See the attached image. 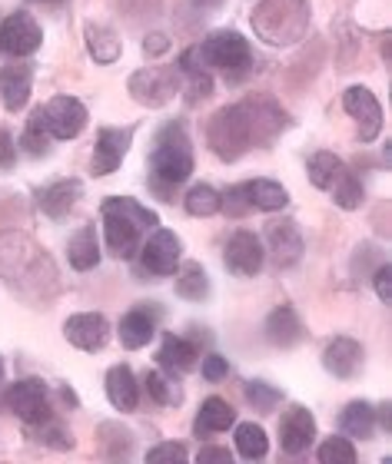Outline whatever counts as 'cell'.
<instances>
[{
    "instance_id": "cell-33",
    "label": "cell",
    "mask_w": 392,
    "mask_h": 464,
    "mask_svg": "<svg viewBox=\"0 0 392 464\" xmlns=\"http://www.w3.org/2000/svg\"><path fill=\"white\" fill-rule=\"evenodd\" d=\"M333 199L336 206H343V209H359L363 206V183L356 179V173H349L343 166V173L336 176V183H333Z\"/></svg>"
},
{
    "instance_id": "cell-17",
    "label": "cell",
    "mask_w": 392,
    "mask_h": 464,
    "mask_svg": "<svg viewBox=\"0 0 392 464\" xmlns=\"http://www.w3.org/2000/svg\"><path fill=\"white\" fill-rule=\"evenodd\" d=\"M30 90H34V67L30 63H7L0 70V103L10 113L27 107Z\"/></svg>"
},
{
    "instance_id": "cell-41",
    "label": "cell",
    "mask_w": 392,
    "mask_h": 464,
    "mask_svg": "<svg viewBox=\"0 0 392 464\" xmlns=\"http://www.w3.org/2000/svg\"><path fill=\"white\" fill-rule=\"evenodd\" d=\"M220 209H226L230 216H243L250 213L253 206H250V199H246V186H233L226 196H220Z\"/></svg>"
},
{
    "instance_id": "cell-30",
    "label": "cell",
    "mask_w": 392,
    "mask_h": 464,
    "mask_svg": "<svg viewBox=\"0 0 392 464\" xmlns=\"http://www.w3.org/2000/svg\"><path fill=\"white\" fill-rule=\"evenodd\" d=\"M87 50L97 63H117L120 60V40L110 27H97V24H90L87 27Z\"/></svg>"
},
{
    "instance_id": "cell-3",
    "label": "cell",
    "mask_w": 392,
    "mask_h": 464,
    "mask_svg": "<svg viewBox=\"0 0 392 464\" xmlns=\"http://www.w3.org/2000/svg\"><path fill=\"white\" fill-rule=\"evenodd\" d=\"M100 216H103V239L117 259H133L140 249V232L160 226V216L130 196L107 199L100 206Z\"/></svg>"
},
{
    "instance_id": "cell-18",
    "label": "cell",
    "mask_w": 392,
    "mask_h": 464,
    "mask_svg": "<svg viewBox=\"0 0 392 464\" xmlns=\"http://www.w3.org/2000/svg\"><path fill=\"white\" fill-rule=\"evenodd\" d=\"M130 140H133V130H100L97 146H93V173L110 176L123 163V156L130 150Z\"/></svg>"
},
{
    "instance_id": "cell-34",
    "label": "cell",
    "mask_w": 392,
    "mask_h": 464,
    "mask_svg": "<svg viewBox=\"0 0 392 464\" xmlns=\"http://www.w3.org/2000/svg\"><path fill=\"white\" fill-rule=\"evenodd\" d=\"M147 392H150V398H153L157 405L173 408V405H180V401H183V388H180L170 375H163V372H150V375H147Z\"/></svg>"
},
{
    "instance_id": "cell-39",
    "label": "cell",
    "mask_w": 392,
    "mask_h": 464,
    "mask_svg": "<svg viewBox=\"0 0 392 464\" xmlns=\"http://www.w3.org/2000/svg\"><path fill=\"white\" fill-rule=\"evenodd\" d=\"M180 73L187 77L190 100H206L210 93H213V80H210V73H206V70H180Z\"/></svg>"
},
{
    "instance_id": "cell-20",
    "label": "cell",
    "mask_w": 392,
    "mask_h": 464,
    "mask_svg": "<svg viewBox=\"0 0 392 464\" xmlns=\"http://www.w3.org/2000/svg\"><path fill=\"white\" fill-rule=\"evenodd\" d=\"M266 339L273 342L276 348H293L296 342L303 339V322H299L293 305H279L276 312H270V319H266Z\"/></svg>"
},
{
    "instance_id": "cell-38",
    "label": "cell",
    "mask_w": 392,
    "mask_h": 464,
    "mask_svg": "<svg viewBox=\"0 0 392 464\" xmlns=\"http://www.w3.org/2000/svg\"><path fill=\"white\" fill-rule=\"evenodd\" d=\"M47 140H50V133H47V126H44V120H40V110H34L20 146H24L30 156H40V153H47Z\"/></svg>"
},
{
    "instance_id": "cell-28",
    "label": "cell",
    "mask_w": 392,
    "mask_h": 464,
    "mask_svg": "<svg viewBox=\"0 0 392 464\" xmlns=\"http://www.w3.org/2000/svg\"><path fill=\"white\" fill-rule=\"evenodd\" d=\"M157 358H160V365L167 368V372H190V368L196 365L200 352H196V345H190L187 339H177V335H170V339L160 345Z\"/></svg>"
},
{
    "instance_id": "cell-2",
    "label": "cell",
    "mask_w": 392,
    "mask_h": 464,
    "mask_svg": "<svg viewBox=\"0 0 392 464\" xmlns=\"http://www.w3.org/2000/svg\"><path fill=\"white\" fill-rule=\"evenodd\" d=\"M0 276L30 305H44L60 289L57 269H54L50 256L24 232L0 236Z\"/></svg>"
},
{
    "instance_id": "cell-45",
    "label": "cell",
    "mask_w": 392,
    "mask_h": 464,
    "mask_svg": "<svg viewBox=\"0 0 392 464\" xmlns=\"http://www.w3.org/2000/svg\"><path fill=\"white\" fill-rule=\"evenodd\" d=\"M213 461L230 464L233 458H230V451H226V448H203V451H200V464H213Z\"/></svg>"
},
{
    "instance_id": "cell-16",
    "label": "cell",
    "mask_w": 392,
    "mask_h": 464,
    "mask_svg": "<svg viewBox=\"0 0 392 464\" xmlns=\"http://www.w3.org/2000/svg\"><path fill=\"white\" fill-rule=\"evenodd\" d=\"M316 438V418L303 405H293L279 421V445L286 455H303Z\"/></svg>"
},
{
    "instance_id": "cell-46",
    "label": "cell",
    "mask_w": 392,
    "mask_h": 464,
    "mask_svg": "<svg viewBox=\"0 0 392 464\" xmlns=\"http://www.w3.org/2000/svg\"><path fill=\"white\" fill-rule=\"evenodd\" d=\"M167 47H170V44H167V37H163V34H153V37H147V44H143V50H147V53H163Z\"/></svg>"
},
{
    "instance_id": "cell-10",
    "label": "cell",
    "mask_w": 392,
    "mask_h": 464,
    "mask_svg": "<svg viewBox=\"0 0 392 464\" xmlns=\"http://www.w3.org/2000/svg\"><path fill=\"white\" fill-rule=\"evenodd\" d=\"M263 259H266V252H263L260 236H256V232H246V229L233 232L223 249L226 269L233 272V276H240V279L256 276V272L263 269Z\"/></svg>"
},
{
    "instance_id": "cell-19",
    "label": "cell",
    "mask_w": 392,
    "mask_h": 464,
    "mask_svg": "<svg viewBox=\"0 0 392 464\" xmlns=\"http://www.w3.org/2000/svg\"><path fill=\"white\" fill-rule=\"evenodd\" d=\"M323 365H326V372L336 378H353L356 372L363 368V345H359L356 339L339 335V339H333L329 345H326Z\"/></svg>"
},
{
    "instance_id": "cell-27",
    "label": "cell",
    "mask_w": 392,
    "mask_h": 464,
    "mask_svg": "<svg viewBox=\"0 0 392 464\" xmlns=\"http://www.w3.org/2000/svg\"><path fill=\"white\" fill-rule=\"evenodd\" d=\"M339 428L346 438H373L376 431V408L366 401H349L346 411L339 415Z\"/></svg>"
},
{
    "instance_id": "cell-32",
    "label": "cell",
    "mask_w": 392,
    "mask_h": 464,
    "mask_svg": "<svg viewBox=\"0 0 392 464\" xmlns=\"http://www.w3.org/2000/svg\"><path fill=\"white\" fill-rule=\"evenodd\" d=\"M236 451H240V458H246V461H260V458H266V451H270V438H266L263 428L253 425V421L236 425Z\"/></svg>"
},
{
    "instance_id": "cell-22",
    "label": "cell",
    "mask_w": 392,
    "mask_h": 464,
    "mask_svg": "<svg viewBox=\"0 0 392 464\" xmlns=\"http://www.w3.org/2000/svg\"><path fill=\"white\" fill-rule=\"evenodd\" d=\"M80 193H83V186L77 179H60V183L47 186L44 193H40V209L50 216V219H64V216L77 206Z\"/></svg>"
},
{
    "instance_id": "cell-40",
    "label": "cell",
    "mask_w": 392,
    "mask_h": 464,
    "mask_svg": "<svg viewBox=\"0 0 392 464\" xmlns=\"http://www.w3.org/2000/svg\"><path fill=\"white\" fill-rule=\"evenodd\" d=\"M147 461L150 464H183V461H187V448L167 441V445L150 448V451H147Z\"/></svg>"
},
{
    "instance_id": "cell-25",
    "label": "cell",
    "mask_w": 392,
    "mask_h": 464,
    "mask_svg": "<svg viewBox=\"0 0 392 464\" xmlns=\"http://www.w3.org/2000/svg\"><path fill=\"white\" fill-rule=\"evenodd\" d=\"M120 342H123V348H130V352H137V348L150 345V339L157 335V325H153V319H150L147 312H127L123 319H120Z\"/></svg>"
},
{
    "instance_id": "cell-49",
    "label": "cell",
    "mask_w": 392,
    "mask_h": 464,
    "mask_svg": "<svg viewBox=\"0 0 392 464\" xmlns=\"http://www.w3.org/2000/svg\"><path fill=\"white\" fill-rule=\"evenodd\" d=\"M44 4H57V0H44Z\"/></svg>"
},
{
    "instance_id": "cell-36",
    "label": "cell",
    "mask_w": 392,
    "mask_h": 464,
    "mask_svg": "<svg viewBox=\"0 0 392 464\" xmlns=\"http://www.w3.org/2000/svg\"><path fill=\"white\" fill-rule=\"evenodd\" d=\"M319 461L323 464H356V448L349 438H329L319 445Z\"/></svg>"
},
{
    "instance_id": "cell-24",
    "label": "cell",
    "mask_w": 392,
    "mask_h": 464,
    "mask_svg": "<svg viewBox=\"0 0 392 464\" xmlns=\"http://www.w3.org/2000/svg\"><path fill=\"white\" fill-rule=\"evenodd\" d=\"M67 259L77 272H90L100 262V246H97V229L83 226L80 232H74L67 242Z\"/></svg>"
},
{
    "instance_id": "cell-42",
    "label": "cell",
    "mask_w": 392,
    "mask_h": 464,
    "mask_svg": "<svg viewBox=\"0 0 392 464\" xmlns=\"http://www.w3.org/2000/svg\"><path fill=\"white\" fill-rule=\"evenodd\" d=\"M373 285H376V295H379V299L389 305V302H392V266H389V262H383V266L376 269Z\"/></svg>"
},
{
    "instance_id": "cell-15",
    "label": "cell",
    "mask_w": 392,
    "mask_h": 464,
    "mask_svg": "<svg viewBox=\"0 0 392 464\" xmlns=\"http://www.w3.org/2000/svg\"><path fill=\"white\" fill-rule=\"evenodd\" d=\"M266 239H270V252L279 269H289L303 256V232L293 219H276L266 226Z\"/></svg>"
},
{
    "instance_id": "cell-26",
    "label": "cell",
    "mask_w": 392,
    "mask_h": 464,
    "mask_svg": "<svg viewBox=\"0 0 392 464\" xmlns=\"http://www.w3.org/2000/svg\"><path fill=\"white\" fill-rule=\"evenodd\" d=\"M243 186H246V199H250L253 209L276 213V209H283L289 203V193L279 183H273V179H253V183H243Z\"/></svg>"
},
{
    "instance_id": "cell-14",
    "label": "cell",
    "mask_w": 392,
    "mask_h": 464,
    "mask_svg": "<svg viewBox=\"0 0 392 464\" xmlns=\"http://www.w3.org/2000/svg\"><path fill=\"white\" fill-rule=\"evenodd\" d=\"M140 252H143V266H147V272H153V276H173L183 246H180L177 232L153 229V236L143 242V249Z\"/></svg>"
},
{
    "instance_id": "cell-35",
    "label": "cell",
    "mask_w": 392,
    "mask_h": 464,
    "mask_svg": "<svg viewBox=\"0 0 392 464\" xmlns=\"http://www.w3.org/2000/svg\"><path fill=\"white\" fill-rule=\"evenodd\" d=\"M183 206H187L190 216H216L220 213V193H216L213 186H193L187 193V199H183Z\"/></svg>"
},
{
    "instance_id": "cell-8",
    "label": "cell",
    "mask_w": 392,
    "mask_h": 464,
    "mask_svg": "<svg viewBox=\"0 0 392 464\" xmlns=\"http://www.w3.org/2000/svg\"><path fill=\"white\" fill-rule=\"evenodd\" d=\"M40 120L47 126L50 140H74L87 126V107L74 97H54L47 107H40Z\"/></svg>"
},
{
    "instance_id": "cell-21",
    "label": "cell",
    "mask_w": 392,
    "mask_h": 464,
    "mask_svg": "<svg viewBox=\"0 0 392 464\" xmlns=\"http://www.w3.org/2000/svg\"><path fill=\"white\" fill-rule=\"evenodd\" d=\"M107 398L117 411H133V408H137L140 388H137V378H133V372H130L127 365H113L107 372Z\"/></svg>"
},
{
    "instance_id": "cell-48",
    "label": "cell",
    "mask_w": 392,
    "mask_h": 464,
    "mask_svg": "<svg viewBox=\"0 0 392 464\" xmlns=\"http://www.w3.org/2000/svg\"><path fill=\"white\" fill-rule=\"evenodd\" d=\"M0 378H4V362H0Z\"/></svg>"
},
{
    "instance_id": "cell-37",
    "label": "cell",
    "mask_w": 392,
    "mask_h": 464,
    "mask_svg": "<svg viewBox=\"0 0 392 464\" xmlns=\"http://www.w3.org/2000/svg\"><path fill=\"white\" fill-rule=\"evenodd\" d=\"M246 398H250V405H253L256 411H263V415H270V411L283 401L279 388L266 385V382H250V385H246Z\"/></svg>"
},
{
    "instance_id": "cell-5",
    "label": "cell",
    "mask_w": 392,
    "mask_h": 464,
    "mask_svg": "<svg viewBox=\"0 0 392 464\" xmlns=\"http://www.w3.org/2000/svg\"><path fill=\"white\" fill-rule=\"evenodd\" d=\"M253 63L250 44L236 30H216L180 57V70H223L226 77H243Z\"/></svg>"
},
{
    "instance_id": "cell-23",
    "label": "cell",
    "mask_w": 392,
    "mask_h": 464,
    "mask_svg": "<svg viewBox=\"0 0 392 464\" xmlns=\"http://www.w3.org/2000/svg\"><path fill=\"white\" fill-rule=\"evenodd\" d=\"M230 425H236V411L230 401L223 398H206L203 408H200V415H196V435H220V431H230Z\"/></svg>"
},
{
    "instance_id": "cell-9",
    "label": "cell",
    "mask_w": 392,
    "mask_h": 464,
    "mask_svg": "<svg viewBox=\"0 0 392 464\" xmlns=\"http://www.w3.org/2000/svg\"><path fill=\"white\" fill-rule=\"evenodd\" d=\"M10 411L27 421V425H47L50 421V401H47V385L40 378H24L7 392Z\"/></svg>"
},
{
    "instance_id": "cell-44",
    "label": "cell",
    "mask_w": 392,
    "mask_h": 464,
    "mask_svg": "<svg viewBox=\"0 0 392 464\" xmlns=\"http://www.w3.org/2000/svg\"><path fill=\"white\" fill-rule=\"evenodd\" d=\"M17 160V143H14V136L7 130H0V169H10Z\"/></svg>"
},
{
    "instance_id": "cell-13",
    "label": "cell",
    "mask_w": 392,
    "mask_h": 464,
    "mask_svg": "<svg viewBox=\"0 0 392 464\" xmlns=\"http://www.w3.org/2000/svg\"><path fill=\"white\" fill-rule=\"evenodd\" d=\"M64 335L70 345L83 348V352H100L110 339V322L100 312H80L64 322Z\"/></svg>"
},
{
    "instance_id": "cell-31",
    "label": "cell",
    "mask_w": 392,
    "mask_h": 464,
    "mask_svg": "<svg viewBox=\"0 0 392 464\" xmlns=\"http://www.w3.org/2000/svg\"><path fill=\"white\" fill-rule=\"evenodd\" d=\"M343 160L336 153H316L313 160H309V166H306V173H309V183L316 186V189H323V193H329L336 183V176L343 173Z\"/></svg>"
},
{
    "instance_id": "cell-11",
    "label": "cell",
    "mask_w": 392,
    "mask_h": 464,
    "mask_svg": "<svg viewBox=\"0 0 392 464\" xmlns=\"http://www.w3.org/2000/svg\"><path fill=\"white\" fill-rule=\"evenodd\" d=\"M40 40H44V34H40L37 20L30 17V14H24V10L10 14L0 24V50L10 53V57H30L40 47Z\"/></svg>"
},
{
    "instance_id": "cell-6",
    "label": "cell",
    "mask_w": 392,
    "mask_h": 464,
    "mask_svg": "<svg viewBox=\"0 0 392 464\" xmlns=\"http://www.w3.org/2000/svg\"><path fill=\"white\" fill-rule=\"evenodd\" d=\"M150 173L163 186H180L190 179V173H193V150H190V136L183 126L170 123L167 130H160L157 146L150 153Z\"/></svg>"
},
{
    "instance_id": "cell-12",
    "label": "cell",
    "mask_w": 392,
    "mask_h": 464,
    "mask_svg": "<svg viewBox=\"0 0 392 464\" xmlns=\"http://www.w3.org/2000/svg\"><path fill=\"white\" fill-rule=\"evenodd\" d=\"M343 107H346V113L359 123L363 143H373L376 136H379V130H383V107H379V100H376L373 90L349 87L343 93Z\"/></svg>"
},
{
    "instance_id": "cell-29",
    "label": "cell",
    "mask_w": 392,
    "mask_h": 464,
    "mask_svg": "<svg viewBox=\"0 0 392 464\" xmlns=\"http://www.w3.org/2000/svg\"><path fill=\"white\" fill-rule=\"evenodd\" d=\"M177 295L187 302H203L210 295V279L200 262H187L183 269L177 272Z\"/></svg>"
},
{
    "instance_id": "cell-1",
    "label": "cell",
    "mask_w": 392,
    "mask_h": 464,
    "mask_svg": "<svg viewBox=\"0 0 392 464\" xmlns=\"http://www.w3.org/2000/svg\"><path fill=\"white\" fill-rule=\"evenodd\" d=\"M286 116L283 110L270 103V100H243L233 107L216 110L210 126H206V143L220 160L233 163L253 146L270 143L279 130H283Z\"/></svg>"
},
{
    "instance_id": "cell-43",
    "label": "cell",
    "mask_w": 392,
    "mask_h": 464,
    "mask_svg": "<svg viewBox=\"0 0 392 464\" xmlns=\"http://www.w3.org/2000/svg\"><path fill=\"white\" fill-rule=\"evenodd\" d=\"M230 375V365H226L223 355H206L203 358V378L206 382H223Z\"/></svg>"
},
{
    "instance_id": "cell-7",
    "label": "cell",
    "mask_w": 392,
    "mask_h": 464,
    "mask_svg": "<svg viewBox=\"0 0 392 464\" xmlns=\"http://www.w3.org/2000/svg\"><path fill=\"white\" fill-rule=\"evenodd\" d=\"M177 93H180V67L177 70L173 67H147V70H137V73L130 77V97L150 110L167 107Z\"/></svg>"
},
{
    "instance_id": "cell-4",
    "label": "cell",
    "mask_w": 392,
    "mask_h": 464,
    "mask_svg": "<svg viewBox=\"0 0 392 464\" xmlns=\"http://www.w3.org/2000/svg\"><path fill=\"white\" fill-rule=\"evenodd\" d=\"M250 24L256 37L266 40L270 47H293L309 30V4L306 0H260Z\"/></svg>"
},
{
    "instance_id": "cell-47",
    "label": "cell",
    "mask_w": 392,
    "mask_h": 464,
    "mask_svg": "<svg viewBox=\"0 0 392 464\" xmlns=\"http://www.w3.org/2000/svg\"><path fill=\"white\" fill-rule=\"evenodd\" d=\"M200 4H203V7H220L223 0H200Z\"/></svg>"
}]
</instances>
